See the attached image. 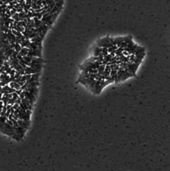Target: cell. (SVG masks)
I'll return each instance as SVG.
<instances>
[{"label":"cell","mask_w":170,"mask_h":171,"mask_svg":"<svg viewBox=\"0 0 170 171\" xmlns=\"http://www.w3.org/2000/svg\"><path fill=\"white\" fill-rule=\"evenodd\" d=\"M133 76H134V75L132 74H131L127 70L120 67L119 70L117 71V76H116V80H115V83H119L121 82H124V81L128 79L129 78L133 77Z\"/></svg>","instance_id":"obj_1"},{"label":"cell","mask_w":170,"mask_h":171,"mask_svg":"<svg viewBox=\"0 0 170 171\" xmlns=\"http://www.w3.org/2000/svg\"><path fill=\"white\" fill-rule=\"evenodd\" d=\"M96 45L100 48H109V47L112 46L113 44L110 41V37L107 36L103 38L99 39V40L97 41L96 44Z\"/></svg>","instance_id":"obj_2"},{"label":"cell","mask_w":170,"mask_h":171,"mask_svg":"<svg viewBox=\"0 0 170 171\" xmlns=\"http://www.w3.org/2000/svg\"><path fill=\"white\" fill-rule=\"evenodd\" d=\"M138 47H139L138 44H137L136 43H134V41H131L129 44H127L126 48H124V50L129 53V55L134 54Z\"/></svg>","instance_id":"obj_3"},{"label":"cell","mask_w":170,"mask_h":171,"mask_svg":"<svg viewBox=\"0 0 170 171\" xmlns=\"http://www.w3.org/2000/svg\"><path fill=\"white\" fill-rule=\"evenodd\" d=\"M101 52H102V48H100V47L98 46L96 44L93 46L91 49V56H93L98 57V56H99V55L101 54Z\"/></svg>","instance_id":"obj_4"},{"label":"cell","mask_w":170,"mask_h":171,"mask_svg":"<svg viewBox=\"0 0 170 171\" xmlns=\"http://www.w3.org/2000/svg\"><path fill=\"white\" fill-rule=\"evenodd\" d=\"M28 52H29V48H22V49H21V51L20 52V55L22 56H27V54H28Z\"/></svg>","instance_id":"obj_5"},{"label":"cell","mask_w":170,"mask_h":171,"mask_svg":"<svg viewBox=\"0 0 170 171\" xmlns=\"http://www.w3.org/2000/svg\"><path fill=\"white\" fill-rule=\"evenodd\" d=\"M124 51V48H118L117 49H116V51H115V54H116V56H121L123 55V52Z\"/></svg>","instance_id":"obj_6"},{"label":"cell","mask_w":170,"mask_h":171,"mask_svg":"<svg viewBox=\"0 0 170 171\" xmlns=\"http://www.w3.org/2000/svg\"><path fill=\"white\" fill-rule=\"evenodd\" d=\"M106 65H105V64H101V66H99V67L98 68V74H100V75H103L105 68H106Z\"/></svg>","instance_id":"obj_7"},{"label":"cell","mask_w":170,"mask_h":171,"mask_svg":"<svg viewBox=\"0 0 170 171\" xmlns=\"http://www.w3.org/2000/svg\"><path fill=\"white\" fill-rule=\"evenodd\" d=\"M117 48H118V47H117V46L113 45L112 46H111V47H109V48H108V52H109V54H110V53L111 52H115V51H116Z\"/></svg>","instance_id":"obj_8"},{"label":"cell","mask_w":170,"mask_h":171,"mask_svg":"<svg viewBox=\"0 0 170 171\" xmlns=\"http://www.w3.org/2000/svg\"><path fill=\"white\" fill-rule=\"evenodd\" d=\"M101 54L103 55V56H107L109 52H108V48H102V52H101Z\"/></svg>","instance_id":"obj_9"}]
</instances>
